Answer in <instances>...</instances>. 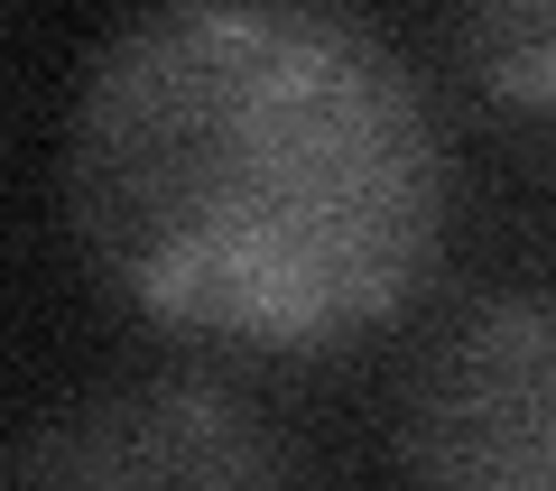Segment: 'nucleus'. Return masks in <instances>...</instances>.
I'll return each mask as SVG.
<instances>
[{"mask_svg":"<svg viewBox=\"0 0 556 491\" xmlns=\"http://www.w3.org/2000/svg\"><path fill=\"white\" fill-rule=\"evenodd\" d=\"M65 196L139 315L214 343H334L417 288L445 158L417 84L353 20L204 0L102 47Z\"/></svg>","mask_w":556,"mask_h":491,"instance_id":"nucleus-1","label":"nucleus"},{"mask_svg":"<svg viewBox=\"0 0 556 491\" xmlns=\"http://www.w3.org/2000/svg\"><path fill=\"white\" fill-rule=\"evenodd\" d=\"M10 491H306L269 417L223 390L149 380L65 408L20 454Z\"/></svg>","mask_w":556,"mask_h":491,"instance_id":"nucleus-3","label":"nucleus"},{"mask_svg":"<svg viewBox=\"0 0 556 491\" xmlns=\"http://www.w3.org/2000/svg\"><path fill=\"white\" fill-rule=\"evenodd\" d=\"M417 491H556V297L473 306L408 390Z\"/></svg>","mask_w":556,"mask_h":491,"instance_id":"nucleus-2","label":"nucleus"},{"mask_svg":"<svg viewBox=\"0 0 556 491\" xmlns=\"http://www.w3.org/2000/svg\"><path fill=\"white\" fill-rule=\"evenodd\" d=\"M464 56H473L482 84H501L510 102L556 112V0L547 10H519V0L473 10V20H464Z\"/></svg>","mask_w":556,"mask_h":491,"instance_id":"nucleus-4","label":"nucleus"}]
</instances>
